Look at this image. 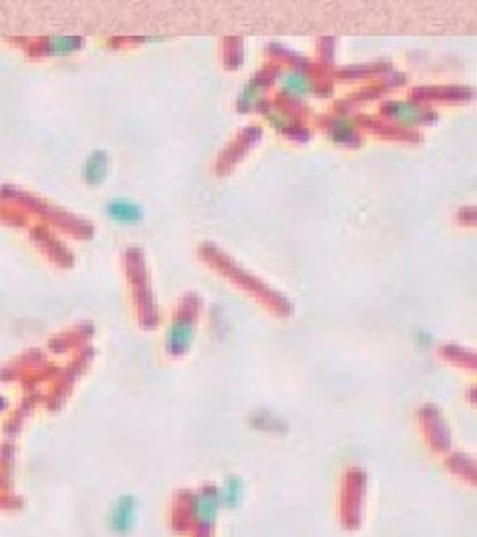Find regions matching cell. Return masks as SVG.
I'll return each mask as SVG.
<instances>
[{
	"instance_id": "8",
	"label": "cell",
	"mask_w": 477,
	"mask_h": 537,
	"mask_svg": "<svg viewBox=\"0 0 477 537\" xmlns=\"http://www.w3.org/2000/svg\"><path fill=\"white\" fill-rule=\"evenodd\" d=\"M284 88L293 94H307L310 90V82L302 74H286L283 78Z\"/></svg>"
},
{
	"instance_id": "6",
	"label": "cell",
	"mask_w": 477,
	"mask_h": 537,
	"mask_svg": "<svg viewBox=\"0 0 477 537\" xmlns=\"http://www.w3.org/2000/svg\"><path fill=\"white\" fill-rule=\"evenodd\" d=\"M217 494H219L221 508L235 510V508H239V503L243 501L245 485H243V482H241L239 478H229V480L217 490Z\"/></svg>"
},
{
	"instance_id": "5",
	"label": "cell",
	"mask_w": 477,
	"mask_h": 537,
	"mask_svg": "<svg viewBox=\"0 0 477 537\" xmlns=\"http://www.w3.org/2000/svg\"><path fill=\"white\" fill-rule=\"evenodd\" d=\"M108 177V156L105 152H94L84 163V179L86 184L100 185Z\"/></svg>"
},
{
	"instance_id": "7",
	"label": "cell",
	"mask_w": 477,
	"mask_h": 537,
	"mask_svg": "<svg viewBox=\"0 0 477 537\" xmlns=\"http://www.w3.org/2000/svg\"><path fill=\"white\" fill-rule=\"evenodd\" d=\"M82 38L76 36H56L46 42V50L54 56H66V54L76 52L82 48Z\"/></svg>"
},
{
	"instance_id": "4",
	"label": "cell",
	"mask_w": 477,
	"mask_h": 537,
	"mask_svg": "<svg viewBox=\"0 0 477 537\" xmlns=\"http://www.w3.org/2000/svg\"><path fill=\"white\" fill-rule=\"evenodd\" d=\"M105 215L112 221L122 223V225H133L142 219L143 211L138 203L128 201V199H112L105 205Z\"/></svg>"
},
{
	"instance_id": "3",
	"label": "cell",
	"mask_w": 477,
	"mask_h": 537,
	"mask_svg": "<svg viewBox=\"0 0 477 537\" xmlns=\"http://www.w3.org/2000/svg\"><path fill=\"white\" fill-rule=\"evenodd\" d=\"M193 325L191 321L187 318H181V321H175L168 332V351L169 354H185L191 346V341H193Z\"/></svg>"
},
{
	"instance_id": "9",
	"label": "cell",
	"mask_w": 477,
	"mask_h": 537,
	"mask_svg": "<svg viewBox=\"0 0 477 537\" xmlns=\"http://www.w3.org/2000/svg\"><path fill=\"white\" fill-rule=\"evenodd\" d=\"M396 116H400V118H408V119H418L420 118V110L416 108V105H396Z\"/></svg>"
},
{
	"instance_id": "2",
	"label": "cell",
	"mask_w": 477,
	"mask_h": 537,
	"mask_svg": "<svg viewBox=\"0 0 477 537\" xmlns=\"http://www.w3.org/2000/svg\"><path fill=\"white\" fill-rule=\"evenodd\" d=\"M195 524L203 529H213L221 513V501L217 490H205L201 494H197L191 503Z\"/></svg>"
},
{
	"instance_id": "1",
	"label": "cell",
	"mask_w": 477,
	"mask_h": 537,
	"mask_svg": "<svg viewBox=\"0 0 477 537\" xmlns=\"http://www.w3.org/2000/svg\"><path fill=\"white\" fill-rule=\"evenodd\" d=\"M140 522V499L133 494H122L114 499L110 510L105 513L108 529L117 537L131 536Z\"/></svg>"
}]
</instances>
